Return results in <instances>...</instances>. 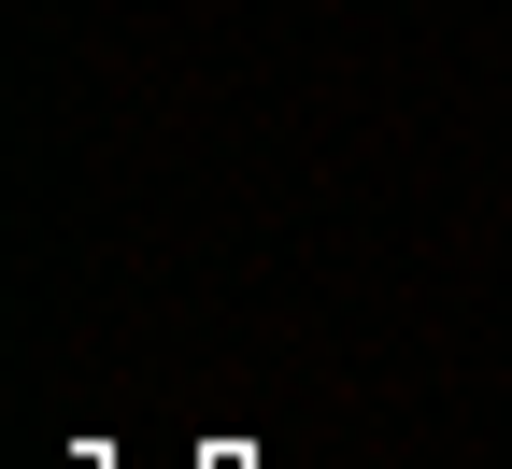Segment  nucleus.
Returning <instances> with one entry per match:
<instances>
[]
</instances>
